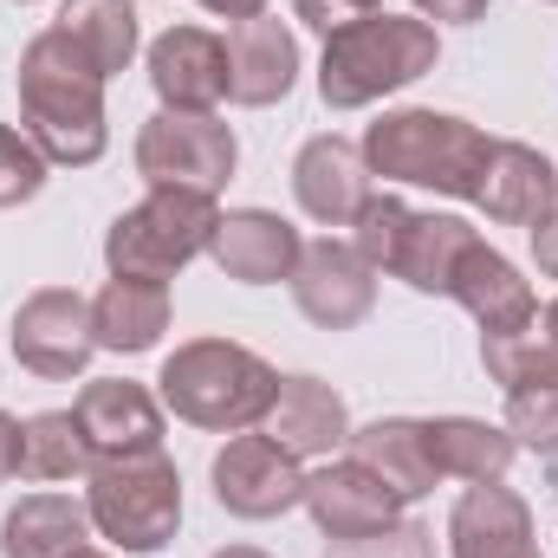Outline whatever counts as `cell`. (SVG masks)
Returning <instances> with one entry per match:
<instances>
[{"instance_id": "7", "label": "cell", "mask_w": 558, "mask_h": 558, "mask_svg": "<svg viewBox=\"0 0 558 558\" xmlns=\"http://www.w3.org/2000/svg\"><path fill=\"white\" fill-rule=\"evenodd\" d=\"M241 162L234 131L215 111H156L137 131V175L149 189H202L215 195Z\"/></svg>"}, {"instance_id": "36", "label": "cell", "mask_w": 558, "mask_h": 558, "mask_svg": "<svg viewBox=\"0 0 558 558\" xmlns=\"http://www.w3.org/2000/svg\"><path fill=\"white\" fill-rule=\"evenodd\" d=\"M202 7H208V13H221V20H234V26L267 13V0H202Z\"/></svg>"}, {"instance_id": "1", "label": "cell", "mask_w": 558, "mask_h": 558, "mask_svg": "<svg viewBox=\"0 0 558 558\" xmlns=\"http://www.w3.org/2000/svg\"><path fill=\"white\" fill-rule=\"evenodd\" d=\"M20 118H26V137L46 162H65V169H85L105 156V72L59 33L46 26L26 52H20Z\"/></svg>"}, {"instance_id": "34", "label": "cell", "mask_w": 558, "mask_h": 558, "mask_svg": "<svg viewBox=\"0 0 558 558\" xmlns=\"http://www.w3.org/2000/svg\"><path fill=\"white\" fill-rule=\"evenodd\" d=\"M428 20H454V26H468V20H481L487 13V0H416Z\"/></svg>"}, {"instance_id": "39", "label": "cell", "mask_w": 558, "mask_h": 558, "mask_svg": "<svg viewBox=\"0 0 558 558\" xmlns=\"http://www.w3.org/2000/svg\"><path fill=\"white\" fill-rule=\"evenodd\" d=\"M78 558H105V553H92V546H85V553H78Z\"/></svg>"}, {"instance_id": "27", "label": "cell", "mask_w": 558, "mask_h": 558, "mask_svg": "<svg viewBox=\"0 0 558 558\" xmlns=\"http://www.w3.org/2000/svg\"><path fill=\"white\" fill-rule=\"evenodd\" d=\"M20 474L33 481H78L92 474V448H85V428L72 410H46L20 428Z\"/></svg>"}, {"instance_id": "22", "label": "cell", "mask_w": 558, "mask_h": 558, "mask_svg": "<svg viewBox=\"0 0 558 558\" xmlns=\"http://www.w3.org/2000/svg\"><path fill=\"white\" fill-rule=\"evenodd\" d=\"M351 454L371 474H384L403 494V507L422 500V494H435V481H441V468L428 454V422H410V416H384V422L351 428Z\"/></svg>"}, {"instance_id": "16", "label": "cell", "mask_w": 558, "mask_h": 558, "mask_svg": "<svg viewBox=\"0 0 558 558\" xmlns=\"http://www.w3.org/2000/svg\"><path fill=\"white\" fill-rule=\"evenodd\" d=\"M448 558H539L526 500L500 481H468L448 513Z\"/></svg>"}, {"instance_id": "26", "label": "cell", "mask_w": 558, "mask_h": 558, "mask_svg": "<svg viewBox=\"0 0 558 558\" xmlns=\"http://www.w3.org/2000/svg\"><path fill=\"white\" fill-rule=\"evenodd\" d=\"M52 26H59L105 78H118V72L137 59V13H131V0H65Z\"/></svg>"}, {"instance_id": "9", "label": "cell", "mask_w": 558, "mask_h": 558, "mask_svg": "<svg viewBox=\"0 0 558 558\" xmlns=\"http://www.w3.org/2000/svg\"><path fill=\"white\" fill-rule=\"evenodd\" d=\"M215 500L234 520H279L305 507V474L274 435H234L215 454Z\"/></svg>"}, {"instance_id": "23", "label": "cell", "mask_w": 558, "mask_h": 558, "mask_svg": "<svg viewBox=\"0 0 558 558\" xmlns=\"http://www.w3.org/2000/svg\"><path fill=\"white\" fill-rule=\"evenodd\" d=\"M92 331L105 351H156V338L169 331V286L162 279H111L92 299Z\"/></svg>"}, {"instance_id": "24", "label": "cell", "mask_w": 558, "mask_h": 558, "mask_svg": "<svg viewBox=\"0 0 558 558\" xmlns=\"http://www.w3.org/2000/svg\"><path fill=\"white\" fill-rule=\"evenodd\" d=\"M92 533V513L65 494H26L0 520V553L7 558H78Z\"/></svg>"}, {"instance_id": "13", "label": "cell", "mask_w": 558, "mask_h": 558, "mask_svg": "<svg viewBox=\"0 0 558 558\" xmlns=\"http://www.w3.org/2000/svg\"><path fill=\"white\" fill-rule=\"evenodd\" d=\"M448 299L468 305V318L481 325V338H513V331H533V325H539L533 286L520 279V267H513L507 254H494L487 241H474V247L461 254Z\"/></svg>"}, {"instance_id": "6", "label": "cell", "mask_w": 558, "mask_h": 558, "mask_svg": "<svg viewBox=\"0 0 558 558\" xmlns=\"http://www.w3.org/2000/svg\"><path fill=\"white\" fill-rule=\"evenodd\" d=\"M215 221H221L215 195H202V189H149L105 234L111 279H175L195 254H208Z\"/></svg>"}, {"instance_id": "10", "label": "cell", "mask_w": 558, "mask_h": 558, "mask_svg": "<svg viewBox=\"0 0 558 558\" xmlns=\"http://www.w3.org/2000/svg\"><path fill=\"white\" fill-rule=\"evenodd\" d=\"M292 299L318 331H351L371 318L377 305V267L351 247V241H312L292 267Z\"/></svg>"}, {"instance_id": "17", "label": "cell", "mask_w": 558, "mask_h": 558, "mask_svg": "<svg viewBox=\"0 0 558 558\" xmlns=\"http://www.w3.org/2000/svg\"><path fill=\"white\" fill-rule=\"evenodd\" d=\"M208 254H215L221 274L241 279V286H274V279H292L305 241H299L292 221H279V215H267V208H234V215L215 221Z\"/></svg>"}, {"instance_id": "19", "label": "cell", "mask_w": 558, "mask_h": 558, "mask_svg": "<svg viewBox=\"0 0 558 558\" xmlns=\"http://www.w3.org/2000/svg\"><path fill=\"white\" fill-rule=\"evenodd\" d=\"M481 234L461 215H416V208H403V221L390 234V254H384V274H397L403 286H416V292H448L461 254Z\"/></svg>"}, {"instance_id": "12", "label": "cell", "mask_w": 558, "mask_h": 558, "mask_svg": "<svg viewBox=\"0 0 558 558\" xmlns=\"http://www.w3.org/2000/svg\"><path fill=\"white\" fill-rule=\"evenodd\" d=\"M72 416L85 428V448L92 461H124V454H156L162 448V410L156 397L131 384V377H105V384H85Z\"/></svg>"}, {"instance_id": "30", "label": "cell", "mask_w": 558, "mask_h": 558, "mask_svg": "<svg viewBox=\"0 0 558 558\" xmlns=\"http://www.w3.org/2000/svg\"><path fill=\"white\" fill-rule=\"evenodd\" d=\"M46 189V156L33 149V137H20L13 124H0V208H20Z\"/></svg>"}, {"instance_id": "32", "label": "cell", "mask_w": 558, "mask_h": 558, "mask_svg": "<svg viewBox=\"0 0 558 558\" xmlns=\"http://www.w3.org/2000/svg\"><path fill=\"white\" fill-rule=\"evenodd\" d=\"M292 7H299V20H305L312 33H325V39H338V33H351V26H364V20L384 13V0H292Z\"/></svg>"}, {"instance_id": "31", "label": "cell", "mask_w": 558, "mask_h": 558, "mask_svg": "<svg viewBox=\"0 0 558 558\" xmlns=\"http://www.w3.org/2000/svg\"><path fill=\"white\" fill-rule=\"evenodd\" d=\"M325 558H435V546H428L422 526L397 520V526H384V533H371V539H331Z\"/></svg>"}, {"instance_id": "20", "label": "cell", "mask_w": 558, "mask_h": 558, "mask_svg": "<svg viewBox=\"0 0 558 558\" xmlns=\"http://www.w3.org/2000/svg\"><path fill=\"white\" fill-rule=\"evenodd\" d=\"M267 435L292 461H318L331 448L351 441V416H344V397L318 377H279V397L267 410Z\"/></svg>"}, {"instance_id": "5", "label": "cell", "mask_w": 558, "mask_h": 558, "mask_svg": "<svg viewBox=\"0 0 558 558\" xmlns=\"http://www.w3.org/2000/svg\"><path fill=\"white\" fill-rule=\"evenodd\" d=\"M85 513L118 553H162L182 526V474L175 461H162V448L124 454V461H92Z\"/></svg>"}, {"instance_id": "38", "label": "cell", "mask_w": 558, "mask_h": 558, "mask_svg": "<svg viewBox=\"0 0 558 558\" xmlns=\"http://www.w3.org/2000/svg\"><path fill=\"white\" fill-rule=\"evenodd\" d=\"M215 558H267L260 546H228V553H215Z\"/></svg>"}, {"instance_id": "11", "label": "cell", "mask_w": 558, "mask_h": 558, "mask_svg": "<svg viewBox=\"0 0 558 558\" xmlns=\"http://www.w3.org/2000/svg\"><path fill=\"white\" fill-rule=\"evenodd\" d=\"M305 513L318 520L325 539H371L403 520V494L351 454V461H325L318 474H305Z\"/></svg>"}, {"instance_id": "40", "label": "cell", "mask_w": 558, "mask_h": 558, "mask_svg": "<svg viewBox=\"0 0 558 558\" xmlns=\"http://www.w3.org/2000/svg\"><path fill=\"white\" fill-rule=\"evenodd\" d=\"M20 7H33V0H20Z\"/></svg>"}, {"instance_id": "37", "label": "cell", "mask_w": 558, "mask_h": 558, "mask_svg": "<svg viewBox=\"0 0 558 558\" xmlns=\"http://www.w3.org/2000/svg\"><path fill=\"white\" fill-rule=\"evenodd\" d=\"M539 325H546L539 338H546V344H553V351H558V299H553V305H546V318H539Z\"/></svg>"}, {"instance_id": "18", "label": "cell", "mask_w": 558, "mask_h": 558, "mask_svg": "<svg viewBox=\"0 0 558 558\" xmlns=\"http://www.w3.org/2000/svg\"><path fill=\"white\" fill-rule=\"evenodd\" d=\"M221 46H228V98L234 105L260 111V105H279L292 92V78H299V39L279 20H267V13L241 20Z\"/></svg>"}, {"instance_id": "14", "label": "cell", "mask_w": 558, "mask_h": 558, "mask_svg": "<svg viewBox=\"0 0 558 558\" xmlns=\"http://www.w3.org/2000/svg\"><path fill=\"white\" fill-rule=\"evenodd\" d=\"M292 195L318 228H351L371 202V162L344 137H312L292 162Z\"/></svg>"}, {"instance_id": "41", "label": "cell", "mask_w": 558, "mask_h": 558, "mask_svg": "<svg viewBox=\"0 0 558 558\" xmlns=\"http://www.w3.org/2000/svg\"><path fill=\"white\" fill-rule=\"evenodd\" d=\"M553 7H558V0H553Z\"/></svg>"}, {"instance_id": "28", "label": "cell", "mask_w": 558, "mask_h": 558, "mask_svg": "<svg viewBox=\"0 0 558 558\" xmlns=\"http://www.w3.org/2000/svg\"><path fill=\"white\" fill-rule=\"evenodd\" d=\"M481 364L500 390H520V384H539V377H558V351L533 331H513V338H481Z\"/></svg>"}, {"instance_id": "4", "label": "cell", "mask_w": 558, "mask_h": 558, "mask_svg": "<svg viewBox=\"0 0 558 558\" xmlns=\"http://www.w3.org/2000/svg\"><path fill=\"white\" fill-rule=\"evenodd\" d=\"M435 72V26L428 20H397V13H377L338 39H325V59H318V98L331 111H357V105H377L403 85H416Z\"/></svg>"}, {"instance_id": "33", "label": "cell", "mask_w": 558, "mask_h": 558, "mask_svg": "<svg viewBox=\"0 0 558 558\" xmlns=\"http://www.w3.org/2000/svg\"><path fill=\"white\" fill-rule=\"evenodd\" d=\"M533 260H539V274L558 279V208H546V215L533 221Z\"/></svg>"}, {"instance_id": "8", "label": "cell", "mask_w": 558, "mask_h": 558, "mask_svg": "<svg viewBox=\"0 0 558 558\" xmlns=\"http://www.w3.org/2000/svg\"><path fill=\"white\" fill-rule=\"evenodd\" d=\"M98 351V331H92V305L72 292V286H39L20 312H13V357L46 377V384H65L92 364Z\"/></svg>"}, {"instance_id": "29", "label": "cell", "mask_w": 558, "mask_h": 558, "mask_svg": "<svg viewBox=\"0 0 558 558\" xmlns=\"http://www.w3.org/2000/svg\"><path fill=\"white\" fill-rule=\"evenodd\" d=\"M507 435L520 448H539L558 461V377H539V384H520L507 390Z\"/></svg>"}, {"instance_id": "35", "label": "cell", "mask_w": 558, "mask_h": 558, "mask_svg": "<svg viewBox=\"0 0 558 558\" xmlns=\"http://www.w3.org/2000/svg\"><path fill=\"white\" fill-rule=\"evenodd\" d=\"M20 474V422L0 410V481H13Z\"/></svg>"}, {"instance_id": "25", "label": "cell", "mask_w": 558, "mask_h": 558, "mask_svg": "<svg viewBox=\"0 0 558 558\" xmlns=\"http://www.w3.org/2000/svg\"><path fill=\"white\" fill-rule=\"evenodd\" d=\"M428 454L441 468V481H500L520 454V441L494 422H474V416H441L428 422Z\"/></svg>"}, {"instance_id": "21", "label": "cell", "mask_w": 558, "mask_h": 558, "mask_svg": "<svg viewBox=\"0 0 558 558\" xmlns=\"http://www.w3.org/2000/svg\"><path fill=\"white\" fill-rule=\"evenodd\" d=\"M474 202H481L487 221H500V228H533L546 208H558V175L539 149H526V143H494Z\"/></svg>"}, {"instance_id": "2", "label": "cell", "mask_w": 558, "mask_h": 558, "mask_svg": "<svg viewBox=\"0 0 558 558\" xmlns=\"http://www.w3.org/2000/svg\"><path fill=\"white\" fill-rule=\"evenodd\" d=\"M156 384H162V403L175 416L195 422V428H215V435H241V428L267 422V410H274V397H279V371L260 351L234 344V338H195V344H182L162 364Z\"/></svg>"}, {"instance_id": "3", "label": "cell", "mask_w": 558, "mask_h": 558, "mask_svg": "<svg viewBox=\"0 0 558 558\" xmlns=\"http://www.w3.org/2000/svg\"><path fill=\"white\" fill-rule=\"evenodd\" d=\"M487 156H494V137L461 124V118H448V111H384L364 131L371 175L416 182V189L454 195V202H474Z\"/></svg>"}, {"instance_id": "15", "label": "cell", "mask_w": 558, "mask_h": 558, "mask_svg": "<svg viewBox=\"0 0 558 558\" xmlns=\"http://www.w3.org/2000/svg\"><path fill=\"white\" fill-rule=\"evenodd\" d=\"M149 85L162 111H215L228 98V46L202 26H169L149 46Z\"/></svg>"}]
</instances>
